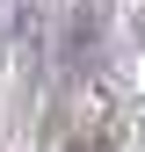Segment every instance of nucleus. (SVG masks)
<instances>
[{"instance_id": "nucleus-1", "label": "nucleus", "mask_w": 145, "mask_h": 152, "mask_svg": "<svg viewBox=\"0 0 145 152\" xmlns=\"http://www.w3.org/2000/svg\"><path fill=\"white\" fill-rule=\"evenodd\" d=\"M116 138H123V123H116V116H94V123H87L65 152H116Z\"/></svg>"}]
</instances>
